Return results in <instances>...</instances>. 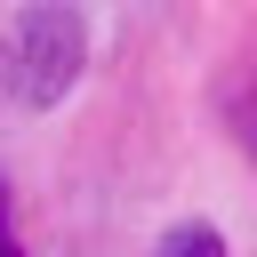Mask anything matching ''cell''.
Listing matches in <instances>:
<instances>
[{
  "instance_id": "obj_3",
  "label": "cell",
  "mask_w": 257,
  "mask_h": 257,
  "mask_svg": "<svg viewBox=\"0 0 257 257\" xmlns=\"http://www.w3.org/2000/svg\"><path fill=\"white\" fill-rule=\"evenodd\" d=\"M0 257H24V249H16V233H8V201H0Z\"/></svg>"
},
{
  "instance_id": "obj_1",
  "label": "cell",
  "mask_w": 257,
  "mask_h": 257,
  "mask_svg": "<svg viewBox=\"0 0 257 257\" xmlns=\"http://www.w3.org/2000/svg\"><path fill=\"white\" fill-rule=\"evenodd\" d=\"M72 72H80V16L56 8V0H40L16 24V80H24L32 104H48V96L72 88Z\"/></svg>"
},
{
  "instance_id": "obj_2",
  "label": "cell",
  "mask_w": 257,
  "mask_h": 257,
  "mask_svg": "<svg viewBox=\"0 0 257 257\" xmlns=\"http://www.w3.org/2000/svg\"><path fill=\"white\" fill-rule=\"evenodd\" d=\"M153 257H225V233L193 217V225H177V233H169V241H161Z\"/></svg>"
}]
</instances>
